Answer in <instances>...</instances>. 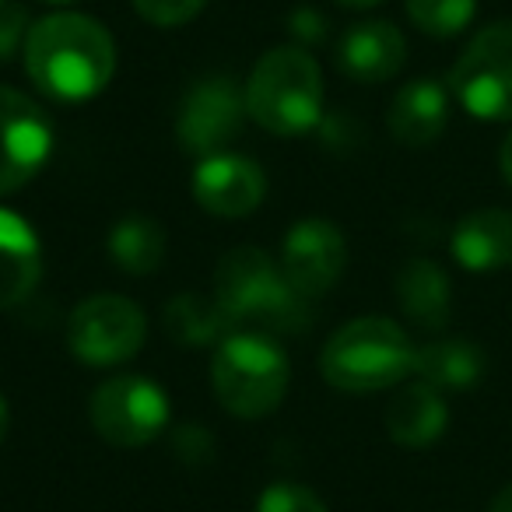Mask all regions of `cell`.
Returning <instances> with one entry per match:
<instances>
[{"label":"cell","mask_w":512,"mask_h":512,"mask_svg":"<svg viewBox=\"0 0 512 512\" xmlns=\"http://www.w3.org/2000/svg\"><path fill=\"white\" fill-rule=\"evenodd\" d=\"M53 127L46 113L15 88L0 85V197L15 193L46 165Z\"/></svg>","instance_id":"9c48e42d"},{"label":"cell","mask_w":512,"mask_h":512,"mask_svg":"<svg viewBox=\"0 0 512 512\" xmlns=\"http://www.w3.org/2000/svg\"><path fill=\"white\" fill-rule=\"evenodd\" d=\"M43 4H71V0H43Z\"/></svg>","instance_id":"1f68e13d"},{"label":"cell","mask_w":512,"mask_h":512,"mask_svg":"<svg viewBox=\"0 0 512 512\" xmlns=\"http://www.w3.org/2000/svg\"><path fill=\"white\" fill-rule=\"evenodd\" d=\"M407 43L400 36L397 25L390 22H362L355 29L344 32L341 46H337V64L351 81H365V85H379L390 81L393 74L404 67Z\"/></svg>","instance_id":"5bb4252c"},{"label":"cell","mask_w":512,"mask_h":512,"mask_svg":"<svg viewBox=\"0 0 512 512\" xmlns=\"http://www.w3.org/2000/svg\"><path fill=\"white\" fill-rule=\"evenodd\" d=\"M407 15L425 36L453 39L474 22L477 0H407Z\"/></svg>","instance_id":"7402d4cb"},{"label":"cell","mask_w":512,"mask_h":512,"mask_svg":"<svg viewBox=\"0 0 512 512\" xmlns=\"http://www.w3.org/2000/svg\"><path fill=\"white\" fill-rule=\"evenodd\" d=\"M348 264V242L334 221L306 218L292 225L281 246V274L302 299H320L341 281Z\"/></svg>","instance_id":"8fae6325"},{"label":"cell","mask_w":512,"mask_h":512,"mask_svg":"<svg viewBox=\"0 0 512 512\" xmlns=\"http://www.w3.org/2000/svg\"><path fill=\"white\" fill-rule=\"evenodd\" d=\"M446 425H449L446 397L432 383H425V379L397 390V397L386 407V432H390V439L397 446L425 449L446 432Z\"/></svg>","instance_id":"2e32d148"},{"label":"cell","mask_w":512,"mask_h":512,"mask_svg":"<svg viewBox=\"0 0 512 512\" xmlns=\"http://www.w3.org/2000/svg\"><path fill=\"white\" fill-rule=\"evenodd\" d=\"M256 512H327V505L320 502V495L302 484H288L278 481L260 495Z\"/></svg>","instance_id":"603a6c76"},{"label":"cell","mask_w":512,"mask_h":512,"mask_svg":"<svg viewBox=\"0 0 512 512\" xmlns=\"http://www.w3.org/2000/svg\"><path fill=\"white\" fill-rule=\"evenodd\" d=\"M43 249L25 218L0 207V309H11L39 285Z\"/></svg>","instance_id":"e0dca14e"},{"label":"cell","mask_w":512,"mask_h":512,"mask_svg":"<svg viewBox=\"0 0 512 512\" xmlns=\"http://www.w3.org/2000/svg\"><path fill=\"white\" fill-rule=\"evenodd\" d=\"M390 134L404 148H428L442 137L449 123V85H439L432 78H418L404 85L390 102Z\"/></svg>","instance_id":"9a60e30c"},{"label":"cell","mask_w":512,"mask_h":512,"mask_svg":"<svg viewBox=\"0 0 512 512\" xmlns=\"http://www.w3.org/2000/svg\"><path fill=\"white\" fill-rule=\"evenodd\" d=\"M246 113L271 134H306L323 116V74L299 46H278L256 60L246 85Z\"/></svg>","instance_id":"277c9868"},{"label":"cell","mask_w":512,"mask_h":512,"mask_svg":"<svg viewBox=\"0 0 512 512\" xmlns=\"http://www.w3.org/2000/svg\"><path fill=\"white\" fill-rule=\"evenodd\" d=\"M8 425H11V411H8V404H4V397H0V442L8 435Z\"/></svg>","instance_id":"f546056e"},{"label":"cell","mask_w":512,"mask_h":512,"mask_svg":"<svg viewBox=\"0 0 512 512\" xmlns=\"http://www.w3.org/2000/svg\"><path fill=\"white\" fill-rule=\"evenodd\" d=\"M488 512H512V484H509V488H502L495 498H491Z\"/></svg>","instance_id":"f1b7e54d"},{"label":"cell","mask_w":512,"mask_h":512,"mask_svg":"<svg viewBox=\"0 0 512 512\" xmlns=\"http://www.w3.org/2000/svg\"><path fill=\"white\" fill-rule=\"evenodd\" d=\"M25 71L32 85L64 102H85L113 81L116 46L95 18L60 11L36 22L25 39Z\"/></svg>","instance_id":"6da1fadb"},{"label":"cell","mask_w":512,"mask_h":512,"mask_svg":"<svg viewBox=\"0 0 512 512\" xmlns=\"http://www.w3.org/2000/svg\"><path fill=\"white\" fill-rule=\"evenodd\" d=\"M449 253L463 271L491 274L512 267V211L509 207H481L456 221L449 235Z\"/></svg>","instance_id":"4fadbf2b"},{"label":"cell","mask_w":512,"mask_h":512,"mask_svg":"<svg viewBox=\"0 0 512 512\" xmlns=\"http://www.w3.org/2000/svg\"><path fill=\"white\" fill-rule=\"evenodd\" d=\"M267 176L256 162L242 155L204 158L193 172V197L204 211L218 218H246L264 204Z\"/></svg>","instance_id":"7c38bea8"},{"label":"cell","mask_w":512,"mask_h":512,"mask_svg":"<svg viewBox=\"0 0 512 512\" xmlns=\"http://www.w3.org/2000/svg\"><path fill=\"white\" fill-rule=\"evenodd\" d=\"M498 165H502L505 183L512 186V130H509V137L502 141V151H498Z\"/></svg>","instance_id":"83f0119b"},{"label":"cell","mask_w":512,"mask_h":512,"mask_svg":"<svg viewBox=\"0 0 512 512\" xmlns=\"http://www.w3.org/2000/svg\"><path fill=\"white\" fill-rule=\"evenodd\" d=\"M109 256L127 274H151L165 260V232L158 221L130 214L109 232Z\"/></svg>","instance_id":"44dd1931"},{"label":"cell","mask_w":512,"mask_h":512,"mask_svg":"<svg viewBox=\"0 0 512 512\" xmlns=\"http://www.w3.org/2000/svg\"><path fill=\"white\" fill-rule=\"evenodd\" d=\"M288 355L264 334H232L218 344L211 386L218 404L235 418H264L288 393Z\"/></svg>","instance_id":"5b68a950"},{"label":"cell","mask_w":512,"mask_h":512,"mask_svg":"<svg viewBox=\"0 0 512 512\" xmlns=\"http://www.w3.org/2000/svg\"><path fill=\"white\" fill-rule=\"evenodd\" d=\"M246 120V92L232 78H207L183 99L176 120V137L183 151L197 158L225 155Z\"/></svg>","instance_id":"30bf717a"},{"label":"cell","mask_w":512,"mask_h":512,"mask_svg":"<svg viewBox=\"0 0 512 512\" xmlns=\"http://www.w3.org/2000/svg\"><path fill=\"white\" fill-rule=\"evenodd\" d=\"M144 337H148V323L141 306L123 295H92L74 309L67 327L74 358L95 369L134 358L144 348Z\"/></svg>","instance_id":"ba28073f"},{"label":"cell","mask_w":512,"mask_h":512,"mask_svg":"<svg viewBox=\"0 0 512 512\" xmlns=\"http://www.w3.org/2000/svg\"><path fill=\"white\" fill-rule=\"evenodd\" d=\"M292 32L299 39H306V43H320L323 32H327V25H323V18L316 15L313 8H302L292 15Z\"/></svg>","instance_id":"4316f807"},{"label":"cell","mask_w":512,"mask_h":512,"mask_svg":"<svg viewBox=\"0 0 512 512\" xmlns=\"http://www.w3.org/2000/svg\"><path fill=\"white\" fill-rule=\"evenodd\" d=\"M92 428L116 449H137L155 442L169 425V400L162 386L144 376H113L92 393Z\"/></svg>","instance_id":"52a82bcc"},{"label":"cell","mask_w":512,"mask_h":512,"mask_svg":"<svg viewBox=\"0 0 512 512\" xmlns=\"http://www.w3.org/2000/svg\"><path fill=\"white\" fill-rule=\"evenodd\" d=\"M162 327L183 348H207V344H221L225 337L235 334V327L228 323V316L221 313V306L214 302V295H176L165 306Z\"/></svg>","instance_id":"ffe728a7"},{"label":"cell","mask_w":512,"mask_h":512,"mask_svg":"<svg viewBox=\"0 0 512 512\" xmlns=\"http://www.w3.org/2000/svg\"><path fill=\"white\" fill-rule=\"evenodd\" d=\"M449 92L474 120H512V22H491L470 39L449 71Z\"/></svg>","instance_id":"8992f818"},{"label":"cell","mask_w":512,"mask_h":512,"mask_svg":"<svg viewBox=\"0 0 512 512\" xmlns=\"http://www.w3.org/2000/svg\"><path fill=\"white\" fill-rule=\"evenodd\" d=\"M214 302L235 334L246 323L271 330H299L309 323V299H302L281 274V264L256 246H239L221 256L214 271Z\"/></svg>","instance_id":"7a4b0ae2"},{"label":"cell","mask_w":512,"mask_h":512,"mask_svg":"<svg viewBox=\"0 0 512 512\" xmlns=\"http://www.w3.org/2000/svg\"><path fill=\"white\" fill-rule=\"evenodd\" d=\"M0 4H8V0H0Z\"/></svg>","instance_id":"d6a6232c"},{"label":"cell","mask_w":512,"mask_h":512,"mask_svg":"<svg viewBox=\"0 0 512 512\" xmlns=\"http://www.w3.org/2000/svg\"><path fill=\"white\" fill-rule=\"evenodd\" d=\"M337 4H344V8H376L383 0H337Z\"/></svg>","instance_id":"4dcf8cb0"},{"label":"cell","mask_w":512,"mask_h":512,"mask_svg":"<svg viewBox=\"0 0 512 512\" xmlns=\"http://www.w3.org/2000/svg\"><path fill=\"white\" fill-rule=\"evenodd\" d=\"M414 344L404 327L386 316L351 320L323 344L320 372L334 390L372 393L404 383L414 372Z\"/></svg>","instance_id":"3957f363"},{"label":"cell","mask_w":512,"mask_h":512,"mask_svg":"<svg viewBox=\"0 0 512 512\" xmlns=\"http://www.w3.org/2000/svg\"><path fill=\"white\" fill-rule=\"evenodd\" d=\"M130 4H134V11L144 22L162 25V29L186 25L190 18H197L207 8V0H130Z\"/></svg>","instance_id":"cb8c5ba5"},{"label":"cell","mask_w":512,"mask_h":512,"mask_svg":"<svg viewBox=\"0 0 512 512\" xmlns=\"http://www.w3.org/2000/svg\"><path fill=\"white\" fill-rule=\"evenodd\" d=\"M29 39V15L18 4H0V60H11Z\"/></svg>","instance_id":"d4e9b609"},{"label":"cell","mask_w":512,"mask_h":512,"mask_svg":"<svg viewBox=\"0 0 512 512\" xmlns=\"http://www.w3.org/2000/svg\"><path fill=\"white\" fill-rule=\"evenodd\" d=\"M172 446H176V453L183 456L186 463H204L211 460V435L204 432L200 425H186L176 432V439H172Z\"/></svg>","instance_id":"484cf974"},{"label":"cell","mask_w":512,"mask_h":512,"mask_svg":"<svg viewBox=\"0 0 512 512\" xmlns=\"http://www.w3.org/2000/svg\"><path fill=\"white\" fill-rule=\"evenodd\" d=\"M414 376L432 383L435 390H470L484 376V355L467 337L428 341L414 351Z\"/></svg>","instance_id":"d6986e66"},{"label":"cell","mask_w":512,"mask_h":512,"mask_svg":"<svg viewBox=\"0 0 512 512\" xmlns=\"http://www.w3.org/2000/svg\"><path fill=\"white\" fill-rule=\"evenodd\" d=\"M397 302L411 323L425 330H442L453 309V288L449 274L435 260H407L397 274Z\"/></svg>","instance_id":"ac0fdd59"}]
</instances>
